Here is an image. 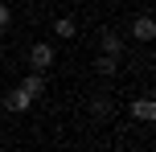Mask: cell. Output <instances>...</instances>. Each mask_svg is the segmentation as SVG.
Wrapping results in <instances>:
<instances>
[{
  "label": "cell",
  "mask_w": 156,
  "mask_h": 152,
  "mask_svg": "<svg viewBox=\"0 0 156 152\" xmlns=\"http://www.w3.org/2000/svg\"><path fill=\"white\" fill-rule=\"evenodd\" d=\"M29 107H33V99L25 95L21 87H16V90H8V95H4V111H12V115H25Z\"/></svg>",
  "instance_id": "6da1fadb"
},
{
  "label": "cell",
  "mask_w": 156,
  "mask_h": 152,
  "mask_svg": "<svg viewBox=\"0 0 156 152\" xmlns=\"http://www.w3.org/2000/svg\"><path fill=\"white\" fill-rule=\"evenodd\" d=\"M29 66L33 70H49L54 66V45H33L29 49Z\"/></svg>",
  "instance_id": "7a4b0ae2"
},
{
  "label": "cell",
  "mask_w": 156,
  "mask_h": 152,
  "mask_svg": "<svg viewBox=\"0 0 156 152\" xmlns=\"http://www.w3.org/2000/svg\"><path fill=\"white\" fill-rule=\"evenodd\" d=\"M132 37L136 41H152L156 37V21H152V16H136V21H132Z\"/></svg>",
  "instance_id": "3957f363"
},
{
  "label": "cell",
  "mask_w": 156,
  "mask_h": 152,
  "mask_svg": "<svg viewBox=\"0 0 156 152\" xmlns=\"http://www.w3.org/2000/svg\"><path fill=\"white\" fill-rule=\"evenodd\" d=\"M115 70H119V58H115V54H99V58H94V74H103V78H111Z\"/></svg>",
  "instance_id": "277c9868"
},
{
  "label": "cell",
  "mask_w": 156,
  "mask_h": 152,
  "mask_svg": "<svg viewBox=\"0 0 156 152\" xmlns=\"http://www.w3.org/2000/svg\"><path fill=\"white\" fill-rule=\"evenodd\" d=\"M132 115L144 119V123H152L156 119V103H152V99H136V103H132Z\"/></svg>",
  "instance_id": "5b68a950"
},
{
  "label": "cell",
  "mask_w": 156,
  "mask_h": 152,
  "mask_svg": "<svg viewBox=\"0 0 156 152\" xmlns=\"http://www.w3.org/2000/svg\"><path fill=\"white\" fill-rule=\"evenodd\" d=\"M21 90H25V95H29V99H37V95H41V90H45V78H41V70H33V74H29V78H25V82H21Z\"/></svg>",
  "instance_id": "8992f818"
},
{
  "label": "cell",
  "mask_w": 156,
  "mask_h": 152,
  "mask_svg": "<svg viewBox=\"0 0 156 152\" xmlns=\"http://www.w3.org/2000/svg\"><path fill=\"white\" fill-rule=\"evenodd\" d=\"M54 33H58V37H66V41H70L74 33H78V21H74V16H58V25H54Z\"/></svg>",
  "instance_id": "52a82bcc"
},
{
  "label": "cell",
  "mask_w": 156,
  "mask_h": 152,
  "mask_svg": "<svg viewBox=\"0 0 156 152\" xmlns=\"http://www.w3.org/2000/svg\"><path fill=\"white\" fill-rule=\"evenodd\" d=\"M99 49H103V54H115V58H119V54H123V41H119L115 33H103V45H99Z\"/></svg>",
  "instance_id": "ba28073f"
},
{
  "label": "cell",
  "mask_w": 156,
  "mask_h": 152,
  "mask_svg": "<svg viewBox=\"0 0 156 152\" xmlns=\"http://www.w3.org/2000/svg\"><path fill=\"white\" fill-rule=\"evenodd\" d=\"M90 111H94V119H99V123H107V119H111V99H94Z\"/></svg>",
  "instance_id": "9c48e42d"
},
{
  "label": "cell",
  "mask_w": 156,
  "mask_h": 152,
  "mask_svg": "<svg viewBox=\"0 0 156 152\" xmlns=\"http://www.w3.org/2000/svg\"><path fill=\"white\" fill-rule=\"evenodd\" d=\"M8 21H12V12H8V4H0V29H8Z\"/></svg>",
  "instance_id": "30bf717a"
},
{
  "label": "cell",
  "mask_w": 156,
  "mask_h": 152,
  "mask_svg": "<svg viewBox=\"0 0 156 152\" xmlns=\"http://www.w3.org/2000/svg\"><path fill=\"white\" fill-rule=\"evenodd\" d=\"M29 4H33V0H29Z\"/></svg>",
  "instance_id": "8fae6325"
}]
</instances>
